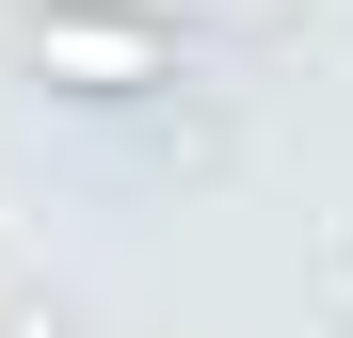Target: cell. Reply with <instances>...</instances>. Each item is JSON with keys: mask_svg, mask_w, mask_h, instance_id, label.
I'll use <instances>...</instances> for the list:
<instances>
[{"mask_svg": "<svg viewBox=\"0 0 353 338\" xmlns=\"http://www.w3.org/2000/svg\"><path fill=\"white\" fill-rule=\"evenodd\" d=\"M17 65H32L48 97L129 113V97H176V81H193V48L145 17V0H32V17H17Z\"/></svg>", "mask_w": 353, "mask_h": 338, "instance_id": "cell-1", "label": "cell"}]
</instances>
